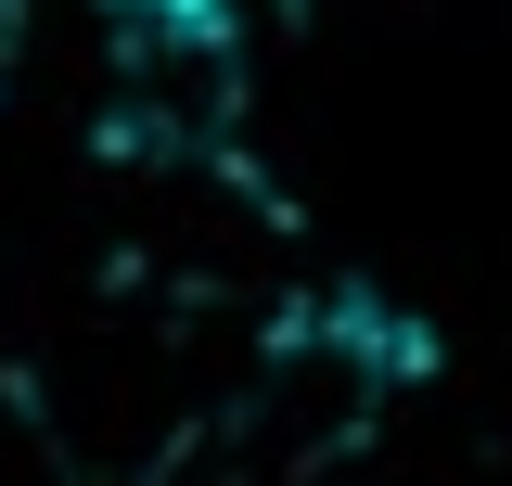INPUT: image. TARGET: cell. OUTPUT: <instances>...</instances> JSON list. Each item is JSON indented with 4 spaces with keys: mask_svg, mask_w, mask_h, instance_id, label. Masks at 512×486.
<instances>
[{
    "mask_svg": "<svg viewBox=\"0 0 512 486\" xmlns=\"http://www.w3.org/2000/svg\"><path fill=\"white\" fill-rule=\"evenodd\" d=\"M103 141L141 167H218L244 128V13L231 0H90Z\"/></svg>",
    "mask_w": 512,
    "mask_h": 486,
    "instance_id": "6da1fadb",
    "label": "cell"
},
{
    "mask_svg": "<svg viewBox=\"0 0 512 486\" xmlns=\"http://www.w3.org/2000/svg\"><path fill=\"white\" fill-rule=\"evenodd\" d=\"M423 384H436V320L372 295V282H320L269 333V423H295L308 448L320 435H359L372 410L423 397Z\"/></svg>",
    "mask_w": 512,
    "mask_h": 486,
    "instance_id": "7a4b0ae2",
    "label": "cell"
}]
</instances>
